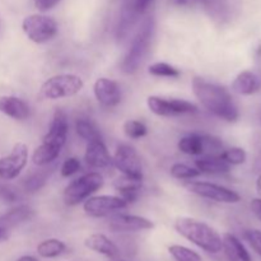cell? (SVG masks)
Listing matches in <instances>:
<instances>
[{
    "label": "cell",
    "mask_w": 261,
    "mask_h": 261,
    "mask_svg": "<svg viewBox=\"0 0 261 261\" xmlns=\"http://www.w3.org/2000/svg\"><path fill=\"white\" fill-rule=\"evenodd\" d=\"M193 92L199 102L217 117L228 122L239 120V109L224 87L195 76L193 79Z\"/></svg>",
    "instance_id": "obj_1"
},
{
    "label": "cell",
    "mask_w": 261,
    "mask_h": 261,
    "mask_svg": "<svg viewBox=\"0 0 261 261\" xmlns=\"http://www.w3.org/2000/svg\"><path fill=\"white\" fill-rule=\"evenodd\" d=\"M175 229L184 239L209 254H218L222 251V237L205 222L189 217H181L176 219Z\"/></svg>",
    "instance_id": "obj_2"
},
{
    "label": "cell",
    "mask_w": 261,
    "mask_h": 261,
    "mask_svg": "<svg viewBox=\"0 0 261 261\" xmlns=\"http://www.w3.org/2000/svg\"><path fill=\"white\" fill-rule=\"evenodd\" d=\"M155 22L153 17H147L140 24L137 35L134 36L126 55L121 61V70L126 74H134L142 65L143 60L149 51L153 36H154Z\"/></svg>",
    "instance_id": "obj_3"
},
{
    "label": "cell",
    "mask_w": 261,
    "mask_h": 261,
    "mask_svg": "<svg viewBox=\"0 0 261 261\" xmlns=\"http://www.w3.org/2000/svg\"><path fill=\"white\" fill-rule=\"evenodd\" d=\"M83 87L84 83L81 76L75 74H59L48 78L41 86L40 98L59 99L75 96L83 89Z\"/></svg>",
    "instance_id": "obj_4"
},
{
    "label": "cell",
    "mask_w": 261,
    "mask_h": 261,
    "mask_svg": "<svg viewBox=\"0 0 261 261\" xmlns=\"http://www.w3.org/2000/svg\"><path fill=\"white\" fill-rule=\"evenodd\" d=\"M103 186V177L98 172H89L71 181L64 190V201L66 205H78L91 198Z\"/></svg>",
    "instance_id": "obj_5"
},
{
    "label": "cell",
    "mask_w": 261,
    "mask_h": 261,
    "mask_svg": "<svg viewBox=\"0 0 261 261\" xmlns=\"http://www.w3.org/2000/svg\"><path fill=\"white\" fill-rule=\"evenodd\" d=\"M22 30L31 41L45 43L58 35L59 25L54 18L43 14H32L23 19Z\"/></svg>",
    "instance_id": "obj_6"
},
{
    "label": "cell",
    "mask_w": 261,
    "mask_h": 261,
    "mask_svg": "<svg viewBox=\"0 0 261 261\" xmlns=\"http://www.w3.org/2000/svg\"><path fill=\"white\" fill-rule=\"evenodd\" d=\"M185 188L191 194H195L203 199L217 201V203L236 204L241 200V196L236 191L224 188L222 185H217V184L204 182V181H189L185 184Z\"/></svg>",
    "instance_id": "obj_7"
},
{
    "label": "cell",
    "mask_w": 261,
    "mask_h": 261,
    "mask_svg": "<svg viewBox=\"0 0 261 261\" xmlns=\"http://www.w3.org/2000/svg\"><path fill=\"white\" fill-rule=\"evenodd\" d=\"M148 109L157 116L172 117L186 114L198 112V106L185 99L162 98L158 96H150L147 99Z\"/></svg>",
    "instance_id": "obj_8"
},
{
    "label": "cell",
    "mask_w": 261,
    "mask_h": 261,
    "mask_svg": "<svg viewBox=\"0 0 261 261\" xmlns=\"http://www.w3.org/2000/svg\"><path fill=\"white\" fill-rule=\"evenodd\" d=\"M129 204L121 196L114 195H99L91 196L84 201L83 209L86 214L93 218H102V217L111 216L116 212L126 209Z\"/></svg>",
    "instance_id": "obj_9"
},
{
    "label": "cell",
    "mask_w": 261,
    "mask_h": 261,
    "mask_svg": "<svg viewBox=\"0 0 261 261\" xmlns=\"http://www.w3.org/2000/svg\"><path fill=\"white\" fill-rule=\"evenodd\" d=\"M112 165L125 176L143 180V168L137 150L127 144H120L112 158Z\"/></svg>",
    "instance_id": "obj_10"
},
{
    "label": "cell",
    "mask_w": 261,
    "mask_h": 261,
    "mask_svg": "<svg viewBox=\"0 0 261 261\" xmlns=\"http://www.w3.org/2000/svg\"><path fill=\"white\" fill-rule=\"evenodd\" d=\"M28 161V147L24 143H17L12 152L0 158V180H14L19 176Z\"/></svg>",
    "instance_id": "obj_11"
},
{
    "label": "cell",
    "mask_w": 261,
    "mask_h": 261,
    "mask_svg": "<svg viewBox=\"0 0 261 261\" xmlns=\"http://www.w3.org/2000/svg\"><path fill=\"white\" fill-rule=\"evenodd\" d=\"M109 227L112 232H140L154 228V223L144 217L115 213L110 218Z\"/></svg>",
    "instance_id": "obj_12"
},
{
    "label": "cell",
    "mask_w": 261,
    "mask_h": 261,
    "mask_svg": "<svg viewBox=\"0 0 261 261\" xmlns=\"http://www.w3.org/2000/svg\"><path fill=\"white\" fill-rule=\"evenodd\" d=\"M69 132V122L66 114L61 110H56L54 114L53 120H51L50 127L46 135L43 137L42 143L51 145L61 149L65 145L66 138H68Z\"/></svg>",
    "instance_id": "obj_13"
},
{
    "label": "cell",
    "mask_w": 261,
    "mask_h": 261,
    "mask_svg": "<svg viewBox=\"0 0 261 261\" xmlns=\"http://www.w3.org/2000/svg\"><path fill=\"white\" fill-rule=\"evenodd\" d=\"M94 97L103 107H115L121 102V87L109 78L97 79L93 86Z\"/></svg>",
    "instance_id": "obj_14"
},
{
    "label": "cell",
    "mask_w": 261,
    "mask_h": 261,
    "mask_svg": "<svg viewBox=\"0 0 261 261\" xmlns=\"http://www.w3.org/2000/svg\"><path fill=\"white\" fill-rule=\"evenodd\" d=\"M84 160L92 168H107L112 165V158L102 138L87 142Z\"/></svg>",
    "instance_id": "obj_15"
},
{
    "label": "cell",
    "mask_w": 261,
    "mask_h": 261,
    "mask_svg": "<svg viewBox=\"0 0 261 261\" xmlns=\"http://www.w3.org/2000/svg\"><path fill=\"white\" fill-rule=\"evenodd\" d=\"M0 112L14 120H25L30 117L31 109L25 101L14 96L0 97Z\"/></svg>",
    "instance_id": "obj_16"
},
{
    "label": "cell",
    "mask_w": 261,
    "mask_h": 261,
    "mask_svg": "<svg viewBox=\"0 0 261 261\" xmlns=\"http://www.w3.org/2000/svg\"><path fill=\"white\" fill-rule=\"evenodd\" d=\"M87 249L97 252L99 255L109 257V259H116L119 257V247L111 241L107 236L102 233H93L89 237H87L84 241Z\"/></svg>",
    "instance_id": "obj_17"
},
{
    "label": "cell",
    "mask_w": 261,
    "mask_h": 261,
    "mask_svg": "<svg viewBox=\"0 0 261 261\" xmlns=\"http://www.w3.org/2000/svg\"><path fill=\"white\" fill-rule=\"evenodd\" d=\"M222 250L228 261H252L244 244L232 233H226L222 237Z\"/></svg>",
    "instance_id": "obj_18"
},
{
    "label": "cell",
    "mask_w": 261,
    "mask_h": 261,
    "mask_svg": "<svg viewBox=\"0 0 261 261\" xmlns=\"http://www.w3.org/2000/svg\"><path fill=\"white\" fill-rule=\"evenodd\" d=\"M143 180L122 175L114 182V188L127 204H133L138 200L142 190Z\"/></svg>",
    "instance_id": "obj_19"
},
{
    "label": "cell",
    "mask_w": 261,
    "mask_h": 261,
    "mask_svg": "<svg viewBox=\"0 0 261 261\" xmlns=\"http://www.w3.org/2000/svg\"><path fill=\"white\" fill-rule=\"evenodd\" d=\"M260 88L261 79L250 70L241 71L232 83L233 92H236L237 94H241V96H250V94L256 93L260 91Z\"/></svg>",
    "instance_id": "obj_20"
},
{
    "label": "cell",
    "mask_w": 261,
    "mask_h": 261,
    "mask_svg": "<svg viewBox=\"0 0 261 261\" xmlns=\"http://www.w3.org/2000/svg\"><path fill=\"white\" fill-rule=\"evenodd\" d=\"M195 167L200 173L208 175H221L227 173L231 170V165L226 162L219 154H206L195 161Z\"/></svg>",
    "instance_id": "obj_21"
},
{
    "label": "cell",
    "mask_w": 261,
    "mask_h": 261,
    "mask_svg": "<svg viewBox=\"0 0 261 261\" xmlns=\"http://www.w3.org/2000/svg\"><path fill=\"white\" fill-rule=\"evenodd\" d=\"M33 216H35L33 209L31 208V206L23 204V205L15 206V208L10 209L9 212H7L5 214L0 216V219H2L9 228H12V227L18 226V224L31 221V219L33 218Z\"/></svg>",
    "instance_id": "obj_22"
},
{
    "label": "cell",
    "mask_w": 261,
    "mask_h": 261,
    "mask_svg": "<svg viewBox=\"0 0 261 261\" xmlns=\"http://www.w3.org/2000/svg\"><path fill=\"white\" fill-rule=\"evenodd\" d=\"M178 150L189 155H201L205 153L204 135L190 134L181 138L177 144Z\"/></svg>",
    "instance_id": "obj_23"
},
{
    "label": "cell",
    "mask_w": 261,
    "mask_h": 261,
    "mask_svg": "<svg viewBox=\"0 0 261 261\" xmlns=\"http://www.w3.org/2000/svg\"><path fill=\"white\" fill-rule=\"evenodd\" d=\"M66 250V245L58 239H48L38 244L37 254L45 259H54L63 255Z\"/></svg>",
    "instance_id": "obj_24"
},
{
    "label": "cell",
    "mask_w": 261,
    "mask_h": 261,
    "mask_svg": "<svg viewBox=\"0 0 261 261\" xmlns=\"http://www.w3.org/2000/svg\"><path fill=\"white\" fill-rule=\"evenodd\" d=\"M60 152L61 149H59V148L51 147V145L46 144V143H41V145H38L33 150L32 161L37 166H46L48 163L54 162L59 157Z\"/></svg>",
    "instance_id": "obj_25"
},
{
    "label": "cell",
    "mask_w": 261,
    "mask_h": 261,
    "mask_svg": "<svg viewBox=\"0 0 261 261\" xmlns=\"http://www.w3.org/2000/svg\"><path fill=\"white\" fill-rule=\"evenodd\" d=\"M75 130L82 139L91 142L93 139H99L102 138L98 127L88 119H79L75 124Z\"/></svg>",
    "instance_id": "obj_26"
},
{
    "label": "cell",
    "mask_w": 261,
    "mask_h": 261,
    "mask_svg": "<svg viewBox=\"0 0 261 261\" xmlns=\"http://www.w3.org/2000/svg\"><path fill=\"white\" fill-rule=\"evenodd\" d=\"M168 252L175 261H203L198 252L181 245H171Z\"/></svg>",
    "instance_id": "obj_27"
},
{
    "label": "cell",
    "mask_w": 261,
    "mask_h": 261,
    "mask_svg": "<svg viewBox=\"0 0 261 261\" xmlns=\"http://www.w3.org/2000/svg\"><path fill=\"white\" fill-rule=\"evenodd\" d=\"M148 73L153 76H160V78H178L181 75V71L177 68L167 63L152 64L148 68Z\"/></svg>",
    "instance_id": "obj_28"
},
{
    "label": "cell",
    "mask_w": 261,
    "mask_h": 261,
    "mask_svg": "<svg viewBox=\"0 0 261 261\" xmlns=\"http://www.w3.org/2000/svg\"><path fill=\"white\" fill-rule=\"evenodd\" d=\"M46 181H47V172L46 171H37V172L31 173L30 176L24 178L23 186L28 193H36L46 185Z\"/></svg>",
    "instance_id": "obj_29"
},
{
    "label": "cell",
    "mask_w": 261,
    "mask_h": 261,
    "mask_svg": "<svg viewBox=\"0 0 261 261\" xmlns=\"http://www.w3.org/2000/svg\"><path fill=\"white\" fill-rule=\"evenodd\" d=\"M153 3H154V0H125L122 9L129 12L130 14L139 19L152 7Z\"/></svg>",
    "instance_id": "obj_30"
},
{
    "label": "cell",
    "mask_w": 261,
    "mask_h": 261,
    "mask_svg": "<svg viewBox=\"0 0 261 261\" xmlns=\"http://www.w3.org/2000/svg\"><path fill=\"white\" fill-rule=\"evenodd\" d=\"M200 175L201 173L198 168H193L184 163H175L171 167V176L177 180H191Z\"/></svg>",
    "instance_id": "obj_31"
},
{
    "label": "cell",
    "mask_w": 261,
    "mask_h": 261,
    "mask_svg": "<svg viewBox=\"0 0 261 261\" xmlns=\"http://www.w3.org/2000/svg\"><path fill=\"white\" fill-rule=\"evenodd\" d=\"M124 133L130 139H140L148 133L147 126L138 120H127L124 124Z\"/></svg>",
    "instance_id": "obj_32"
},
{
    "label": "cell",
    "mask_w": 261,
    "mask_h": 261,
    "mask_svg": "<svg viewBox=\"0 0 261 261\" xmlns=\"http://www.w3.org/2000/svg\"><path fill=\"white\" fill-rule=\"evenodd\" d=\"M222 158L231 166H239L245 163L246 161V152L242 148H229V149L223 150L219 153Z\"/></svg>",
    "instance_id": "obj_33"
},
{
    "label": "cell",
    "mask_w": 261,
    "mask_h": 261,
    "mask_svg": "<svg viewBox=\"0 0 261 261\" xmlns=\"http://www.w3.org/2000/svg\"><path fill=\"white\" fill-rule=\"evenodd\" d=\"M20 199L19 193L17 191V189L13 188L10 185H2L0 184V200H3L4 203L13 204L17 203Z\"/></svg>",
    "instance_id": "obj_34"
},
{
    "label": "cell",
    "mask_w": 261,
    "mask_h": 261,
    "mask_svg": "<svg viewBox=\"0 0 261 261\" xmlns=\"http://www.w3.org/2000/svg\"><path fill=\"white\" fill-rule=\"evenodd\" d=\"M79 170H81V162H79L78 158L70 157L64 161L60 172L63 177H70L74 173L78 172Z\"/></svg>",
    "instance_id": "obj_35"
},
{
    "label": "cell",
    "mask_w": 261,
    "mask_h": 261,
    "mask_svg": "<svg viewBox=\"0 0 261 261\" xmlns=\"http://www.w3.org/2000/svg\"><path fill=\"white\" fill-rule=\"evenodd\" d=\"M244 237L250 246L261 255V231L259 229H246L244 232Z\"/></svg>",
    "instance_id": "obj_36"
},
{
    "label": "cell",
    "mask_w": 261,
    "mask_h": 261,
    "mask_svg": "<svg viewBox=\"0 0 261 261\" xmlns=\"http://www.w3.org/2000/svg\"><path fill=\"white\" fill-rule=\"evenodd\" d=\"M60 3V0H35L36 8L40 12H47Z\"/></svg>",
    "instance_id": "obj_37"
},
{
    "label": "cell",
    "mask_w": 261,
    "mask_h": 261,
    "mask_svg": "<svg viewBox=\"0 0 261 261\" xmlns=\"http://www.w3.org/2000/svg\"><path fill=\"white\" fill-rule=\"evenodd\" d=\"M10 236V228L0 219V244L8 241Z\"/></svg>",
    "instance_id": "obj_38"
},
{
    "label": "cell",
    "mask_w": 261,
    "mask_h": 261,
    "mask_svg": "<svg viewBox=\"0 0 261 261\" xmlns=\"http://www.w3.org/2000/svg\"><path fill=\"white\" fill-rule=\"evenodd\" d=\"M251 211L255 216L257 217V219L261 221V199H252L251 201Z\"/></svg>",
    "instance_id": "obj_39"
},
{
    "label": "cell",
    "mask_w": 261,
    "mask_h": 261,
    "mask_svg": "<svg viewBox=\"0 0 261 261\" xmlns=\"http://www.w3.org/2000/svg\"><path fill=\"white\" fill-rule=\"evenodd\" d=\"M199 0H172V3L175 5H178V7H190V5H194Z\"/></svg>",
    "instance_id": "obj_40"
},
{
    "label": "cell",
    "mask_w": 261,
    "mask_h": 261,
    "mask_svg": "<svg viewBox=\"0 0 261 261\" xmlns=\"http://www.w3.org/2000/svg\"><path fill=\"white\" fill-rule=\"evenodd\" d=\"M17 261H38L37 257L32 256V255H24V256H20Z\"/></svg>",
    "instance_id": "obj_41"
},
{
    "label": "cell",
    "mask_w": 261,
    "mask_h": 261,
    "mask_svg": "<svg viewBox=\"0 0 261 261\" xmlns=\"http://www.w3.org/2000/svg\"><path fill=\"white\" fill-rule=\"evenodd\" d=\"M256 189H257V193L261 195V175L257 177V181H256Z\"/></svg>",
    "instance_id": "obj_42"
},
{
    "label": "cell",
    "mask_w": 261,
    "mask_h": 261,
    "mask_svg": "<svg viewBox=\"0 0 261 261\" xmlns=\"http://www.w3.org/2000/svg\"><path fill=\"white\" fill-rule=\"evenodd\" d=\"M116 261H127V260H122V259H120V260H116Z\"/></svg>",
    "instance_id": "obj_43"
},
{
    "label": "cell",
    "mask_w": 261,
    "mask_h": 261,
    "mask_svg": "<svg viewBox=\"0 0 261 261\" xmlns=\"http://www.w3.org/2000/svg\"><path fill=\"white\" fill-rule=\"evenodd\" d=\"M74 261H81V260H74Z\"/></svg>",
    "instance_id": "obj_44"
},
{
    "label": "cell",
    "mask_w": 261,
    "mask_h": 261,
    "mask_svg": "<svg viewBox=\"0 0 261 261\" xmlns=\"http://www.w3.org/2000/svg\"><path fill=\"white\" fill-rule=\"evenodd\" d=\"M199 2H201V0H199Z\"/></svg>",
    "instance_id": "obj_45"
}]
</instances>
